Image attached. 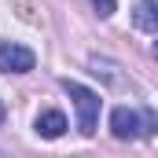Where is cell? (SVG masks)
Returning <instances> with one entry per match:
<instances>
[{"instance_id": "6da1fadb", "label": "cell", "mask_w": 158, "mask_h": 158, "mask_svg": "<svg viewBox=\"0 0 158 158\" xmlns=\"http://www.w3.org/2000/svg\"><path fill=\"white\" fill-rule=\"evenodd\" d=\"M63 88H66V96H70L74 107H77V129H81V136H92V132H96V121H99V96H96L92 88L77 85V81H63Z\"/></svg>"}, {"instance_id": "7a4b0ae2", "label": "cell", "mask_w": 158, "mask_h": 158, "mask_svg": "<svg viewBox=\"0 0 158 158\" xmlns=\"http://www.w3.org/2000/svg\"><path fill=\"white\" fill-rule=\"evenodd\" d=\"M158 129V118L155 114H136L129 107H114L110 110V132L118 140H136V136H147Z\"/></svg>"}, {"instance_id": "3957f363", "label": "cell", "mask_w": 158, "mask_h": 158, "mask_svg": "<svg viewBox=\"0 0 158 158\" xmlns=\"http://www.w3.org/2000/svg\"><path fill=\"white\" fill-rule=\"evenodd\" d=\"M37 55L22 44H0V70L4 74H30Z\"/></svg>"}, {"instance_id": "277c9868", "label": "cell", "mask_w": 158, "mask_h": 158, "mask_svg": "<svg viewBox=\"0 0 158 158\" xmlns=\"http://www.w3.org/2000/svg\"><path fill=\"white\" fill-rule=\"evenodd\" d=\"M132 22H136V30H143V33H158V4L155 0H140L136 11H132Z\"/></svg>"}, {"instance_id": "5b68a950", "label": "cell", "mask_w": 158, "mask_h": 158, "mask_svg": "<svg viewBox=\"0 0 158 158\" xmlns=\"http://www.w3.org/2000/svg\"><path fill=\"white\" fill-rule=\"evenodd\" d=\"M37 132L44 140H59L63 132H66V118H63V110H44L37 118Z\"/></svg>"}, {"instance_id": "8992f818", "label": "cell", "mask_w": 158, "mask_h": 158, "mask_svg": "<svg viewBox=\"0 0 158 158\" xmlns=\"http://www.w3.org/2000/svg\"><path fill=\"white\" fill-rule=\"evenodd\" d=\"M92 7H96L103 19H110V15H114V7H118V0H92Z\"/></svg>"}, {"instance_id": "52a82bcc", "label": "cell", "mask_w": 158, "mask_h": 158, "mask_svg": "<svg viewBox=\"0 0 158 158\" xmlns=\"http://www.w3.org/2000/svg\"><path fill=\"white\" fill-rule=\"evenodd\" d=\"M0 121H4V103H0Z\"/></svg>"}, {"instance_id": "ba28073f", "label": "cell", "mask_w": 158, "mask_h": 158, "mask_svg": "<svg viewBox=\"0 0 158 158\" xmlns=\"http://www.w3.org/2000/svg\"><path fill=\"white\" fill-rule=\"evenodd\" d=\"M155 59H158V40H155Z\"/></svg>"}]
</instances>
